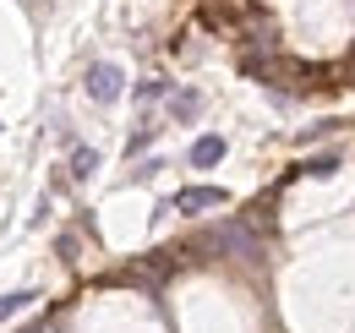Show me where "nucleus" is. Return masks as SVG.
<instances>
[{
  "mask_svg": "<svg viewBox=\"0 0 355 333\" xmlns=\"http://www.w3.org/2000/svg\"><path fill=\"white\" fill-rule=\"evenodd\" d=\"M224 203H230L224 186H186L164 203V213H202V208H224Z\"/></svg>",
  "mask_w": 355,
  "mask_h": 333,
  "instance_id": "obj_3",
  "label": "nucleus"
},
{
  "mask_svg": "<svg viewBox=\"0 0 355 333\" xmlns=\"http://www.w3.org/2000/svg\"><path fill=\"white\" fill-rule=\"evenodd\" d=\"M175 83H164V77H148V83H137V104H159V99H170Z\"/></svg>",
  "mask_w": 355,
  "mask_h": 333,
  "instance_id": "obj_8",
  "label": "nucleus"
},
{
  "mask_svg": "<svg viewBox=\"0 0 355 333\" xmlns=\"http://www.w3.org/2000/svg\"><path fill=\"white\" fill-rule=\"evenodd\" d=\"M153 131H159V126H153L148 115H142V126H137V131H132V142H126V153H142V148L153 142Z\"/></svg>",
  "mask_w": 355,
  "mask_h": 333,
  "instance_id": "obj_10",
  "label": "nucleus"
},
{
  "mask_svg": "<svg viewBox=\"0 0 355 333\" xmlns=\"http://www.w3.org/2000/svg\"><path fill=\"white\" fill-rule=\"evenodd\" d=\"M83 87H88L93 104H115V99L126 93V77H121V66H115V60H93L88 77H83Z\"/></svg>",
  "mask_w": 355,
  "mask_h": 333,
  "instance_id": "obj_2",
  "label": "nucleus"
},
{
  "mask_svg": "<svg viewBox=\"0 0 355 333\" xmlns=\"http://www.w3.org/2000/svg\"><path fill=\"white\" fill-rule=\"evenodd\" d=\"M334 169H339V153L328 148V153H317V159H301L290 175H334Z\"/></svg>",
  "mask_w": 355,
  "mask_h": 333,
  "instance_id": "obj_6",
  "label": "nucleus"
},
{
  "mask_svg": "<svg viewBox=\"0 0 355 333\" xmlns=\"http://www.w3.org/2000/svg\"><path fill=\"white\" fill-rule=\"evenodd\" d=\"M93 169H98V153H93V148H83V142H77V148H71V180H88Z\"/></svg>",
  "mask_w": 355,
  "mask_h": 333,
  "instance_id": "obj_9",
  "label": "nucleus"
},
{
  "mask_svg": "<svg viewBox=\"0 0 355 333\" xmlns=\"http://www.w3.org/2000/svg\"><path fill=\"white\" fill-rule=\"evenodd\" d=\"M164 104H170L175 121H197V115H202V93H197V87H175Z\"/></svg>",
  "mask_w": 355,
  "mask_h": 333,
  "instance_id": "obj_5",
  "label": "nucleus"
},
{
  "mask_svg": "<svg viewBox=\"0 0 355 333\" xmlns=\"http://www.w3.org/2000/svg\"><path fill=\"white\" fill-rule=\"evenodd\" d=\"M197 251H230V257H241V262H263V257H268L263 241L252 235V224H246V219L219 224L214 235H202V241H197Z\"/></svg>",
  "mask_w": 355,
  "mask_h": 333,
  "instance_id": "obj_1",
  "label": "nucleus"
},
{
  "mask_svg": "<svg viewBox=\"0 0 355 333\" xmlns=\"http://www.w3.org/2000/svg\"><path fill=\"white\" fill-rule=\"evenodd\" d=\"M33 300H39V290H11V295H0V323H6V317H17V311H28Z\"/></svg>",
  "mask_w": 355,
  "mask_h": 333,
  "instance_id": "obj_7",
  "label": "nucleus"
},
{
  "mask_svg": "<svg viewBox=\"0 0 355 333\" xmlns=\"http://www.w3.org/2000/svg\"><path fill=\"white\" fill-rule=\"evenodd\" d=\"M224 148H230V142H224L219 131H208V137H197V142H191V153H186V159H191V169H214L224 159Z\"/></svg>",
  "mask_w": 355,
  "mask_h": 333,
  "instance_id": "obj_4",
  "label": "nucleus"
}]
</instances>
